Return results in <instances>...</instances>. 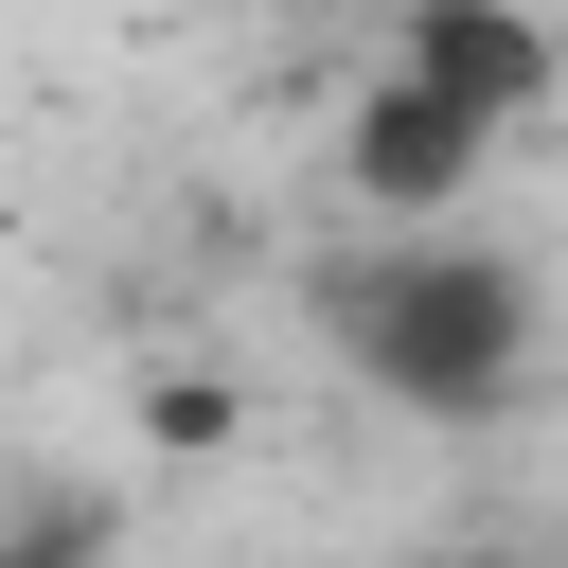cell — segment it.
I'll list each match as a JSON object with an SVG mask.
<instances>
[{
    "instance_id": "obj_2",
    "label": "cell",
    "mask_w": 568,
    "mask_h": 568,
    "mask_svg": "<svg viewBox=\"0 0 568 568\" xmlns=\"http://www.w3.org/2000/svg\"><path fill=\"white\" fill-rule=\"evenodd\" d=\"M390 71H408L426 106H462L479 142H515V124L568 106V36H550L532 0H408V18H390Z\"/></svg>"
},
{
    "instance_id": "obj_1",
    "label": "cell",
    "mask_w": 568,
    "mask_h": 568,
    "mask_svg": "<svg viewBox=\"0 0 568 568\" xmlns=\"http://www.w3.org/2000/svg\"><path fill=\"white\" fill-rule=\"evenodd\" d=\"M320 320H337L355 390L408 408V426H479V408L532 390V266L479 248V231H390L373 266L320 284Z\"/></svg>"
},
{
    "instance_id": "obj_4",
    "label": "cell",
    "mask_w": 568,
    "mask_h": 568,
    "mask_svg": "<svg viewBox=\"0 0 568 568\" xmlns=\"http://www.w3.org/2000/svg\"><path fill=\"white\" fill-rule=\"evenodd\" d=\"M89 550H106V515H89V497H71V515H18V532H0V568H89Z\"/></svg>"
},
{
    "instance_id": "obj_3",
    "label": "cell",
    "mask_w": 568,
    "mask_h": 568,
    "mask_svg": "<svg viewBox=\"0 0 568 568\" xmlns=\"http://www.w3.org/2000/svg\"><path fill=\"white\" fill-rule=\"evenodd\" d=\"M479 160H497V142H479L462 106H426L408 71H373V89L337 106V178H355V213H373V231H444V213L479 195Z\"/></svg>"
},
{
    "instance_id": "obj_5",
    "label": "cell",
    "mask_w": 568,
    "mask_h": 568,
    "mask_svg": "<svg viewBox=\"0 0 568 568\" xmlns=\"http://www.w3.org/2000/svg\"><path fill=\"white\" fill-rule=\"evenodd\" d=\"M444 568H515V550H444Z\"/></svg>"
}]
</instances>
